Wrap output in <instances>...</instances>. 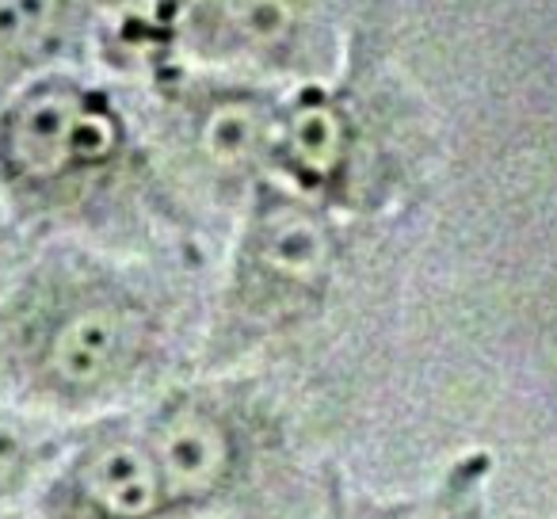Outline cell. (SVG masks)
<instances>
[{
    "instance_id": "6da1fadb",
    "label": "cell",
    "mask_w": 557,
    "mask_h": 519,
    "mask_svg": "<svg viewBox=\"0 0 557 519\" xmlns=\"http://www.w3.org/2000/svg\"><path fill=\"white\" fill-rule=\"evenodd\" d=\"M119 149V119L92 92L50 81L35 85L0 126V161L20 180H58L96 169Z\"/></svg>"
},
{
    "instance_id": "7a4b0ae2",
    "label": "cell",
    "mask_w": 557,
    "mask_h": 519,
    "mask_svg": "<svg viewBox=\"0 0 557 519\" xmlns=\"http://www.w3.org/2000/svg\"><path fill=\"white\" fill-rule=\"evenodd\" d=\"M141 351V318L119 302L65 313L42 351L47 374L65 390H96L123 374Z\"/></svg>"
},
{
    "instance_id": "3957f363",
    "label": "cell",
    "mask_w": 557,
    "mask_h": 519,
    "mask_svg": "<svg viewBox=\"0 0 557 519\" xmlns=\"http://www.w3.org/2000/svg\"><path fill=\"white\" fill-rule=\"evenodd\" d=\"M333 240L302 207H271L248 245V280L263 298H302L325 280Z\"/></svg>"
},
{
    "instance_id": "277c9868",
    "label": "cell",
    "mask_w": 557,
    "mask_h": 519,
    "mask_svg": "<svg viewBox=\"0 0 557 519\" xmlns=\"http://www.w3.org/2000/svg\"><path fill=\"white\" fill-rule=\"evenodd\" d=\"M149 450L164 481V501H207L233 470L230 428L202 405H180L157 424Z\"/></svg>"
},
{
    "instance_id": "5b68a950",
    "label": "cell",
    "mask_w": 557,
    "mask_h": 519,
    "mask_svg": "<svg viewBox=\"0 0 557 519\" xmlns=\"http://www.w3.org/2000/svg\"><path fill=\"white\" fill-rule=\"evenodd\" d=\"M81 493L103 519H149L164 501L157 458L141 443H108L81 470Z\"/></svg>"
},
{
    "instance_id": "8992f818",
    "label": "cell",
    "mask_w": 557,
    "mask_h": 519,
    "mask_svg": "<svg viewBox=\"0 0 557 519\" xmlns=\"http://www.w3.org/2000/svg\"><path fill=\"white\" fill-rule=\"evenodd\" d=\"M271 146L283 153L298 180L321 184L341 169L348 149V123L325 96H306L275 123Z\"/></svg>"
},
{
    "instance_id": "52a82bcc",
    "label": "cell",
    "mask_w": 557,
    "mask_h": 519,
    "mask_svg": "<svg viewBox=\"0 0 557 519\" xmlns=\"http://www.w3.org/2000/svg\"><path fill=\"white\" fill-rule=\"evenodd\" d=\"M271 134H275V119H268V111L256 100L233 96L207 111L199 141L218 169H245L263 146H271Z\"/></svg>"
},
{
    "instance_id": "ba28073f",
    "label": "cell",
    "mask_w": 557,
    "mask_h": 519,
    "mask_svg": "<svg viewBox=\"0 0 557 519\" xmlns=\"http://www.w3.org/2000/svg\"><path fill=\"white\" fill-rule=\"evenodd\" d=\"M65 0H0V65H20L42 58L62 32Z\"/></svg>"
},
{
    "instance_id": "9c48e42d",
    "label": "cell",
    "mask_w": 557,
    "mask_h": 519,
    "mask_svg": "<svg viewBox=\"0 0 557 519\" xmlns=\"http://www.w3.org/2000/svg\"><path fill=\"white\" fill-rule=\"evenodd\" d=\"M222 20L233 39L252 50H278L295 35V0H222Z\"/></svg>"
},
{
    "instance_id": "30bf717a",
    "label": "cell",
    "mask_w": 557,
    "mask_h": 519,
    "mask_svg": "<svg viewBox=\"0 0 557 519\" xmlns=\"http://www.w3.org/2000/svg\"><path fill=\"white\" fill-rule=\"evenodd\" d=\"M20 470H24V447L9 428L0 424V493H9L16 485Z\"/></svg>"
},
{
    "instance_id": "8fae6325",
    "label": "cell",
    "mask_w": 557,
    "mask_h": 519,
    "mask_svg": "<svg viewBox=\"0 0 557 519\" xmlns=\"http://www.w3.org/2000/svg\"><path fill=\"white\" fill-rule=\"evenodd\" d=\"M103 4H111V9H141L149 0H103Z\"/></svg>"
}]
</instances>
